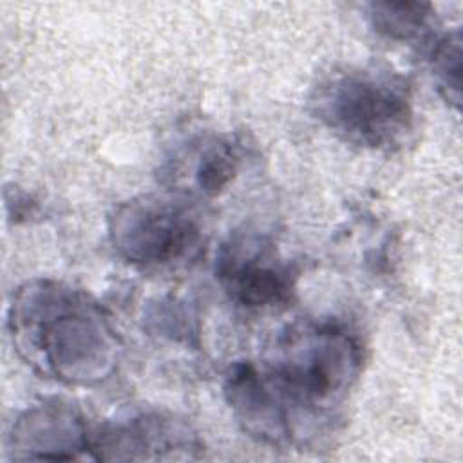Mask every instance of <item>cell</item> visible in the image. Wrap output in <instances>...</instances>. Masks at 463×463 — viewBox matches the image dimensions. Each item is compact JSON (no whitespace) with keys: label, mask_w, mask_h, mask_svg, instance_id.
I'll list each match as a JSON object with an SVG mask.
<instances>
[{"label":"cell","mask_w":463,"mask_h":463,"mask_svg":"<svg viewBox=\"0 0 463 463\" xmlns=\"http://www.w3.org/2000/svg\"><path fill=\"white\" fill-rule=\"evenodd\" d=\"M362 364L358 342L333 324L291 329L264 369L237 365L226 394L244 429L264 441L297 443L311 420L326 416L353 387Z\"/></svg>","instance_id":"1"},{"label":"cell","mask_w":463,"mask_h":463,"mask_svg":"<svg viewBox=\"0 0 463 463\" xmlns=\"http://www.w3.org/2000/svg\"><path fill=\"white\" fill-rule=\"evenodd\" d=\"M9 331L20 356L63 383L92 385L112 374L119 342L103 309L54 280H31L9 306Z\"/></svg>","instance_id":"2"},{"label":"cell","mask_w":463,"mask_h":463,"mask_svg":"<svg viewBox=\"0 0 463 463\" xmlns=\"http://www.w3.org/2000/svg\"><path fill=\"white\" fill-rule=\"evenodd\" d=\"M315 116L347 143L391 150L412 128V99L405 81L389 71L344 67L313 89Z\"/></svg>","instance_id":"3"},{"label":"cell","mask_w":463,"mask_h":463,"mask_svg":"<svg viewBox=\"0 0 463 463\" xmlns=\"http://www.w3.org/2000/svg\"><path fill=\"white\" fill-rule=\"evenodd\" d=\"M190 210L170 197L141 195L123 203L110 219V241L132 264L159 266L183 257L197 239Z\"/></svg>","instance_id":"4"},{"label":"cell","mask_w":463,"mask_h":463,"mask_svg":"<svg viewBox=\"0 0 463 463\" xmlns=\"http://www.w3.org/2000/svg\"><path fill=\"white\" fill-rule=\"evenodd\" d=\"M219 277L232 298L250 307L284 304L293 289L288 266L255 239H239L224 246Z\"/></svg>","instance_id":"5"},{"label":"cell","mask_w":463,"mask_h":463,"mask_svg":"<svg viewBox=\"0 0 463 463\" xmlns=\"http://www.w3.org/2000/svg\"><path fill=\"white\" fill-rule=\"evenodd\" d=\"M90 436L92 430L71 409L42 403L13 423L9 452L14 459H76L90 452Z\"/></svg>","instance_id":"6"},{"label":"cell","mask_w":463,"mask_h":463,"mask_svg":"<svg viewBox=\"0 0 463 463\" xmlns=\"http://www.w3.org/2000/svg\"><path fill=\"white\" fill-rule=\"evenodd\" d=\"M197 447L190 429L163 416H139L128 423L94 430L90 454L96 459H150L188 452Z\"/></svg>","instance_id":"7"},{"label":"cell","mask_w":463,"mask_h":463,"mask_svg":"<svg viewBox=\"0 0 463 463\" xmlns=\"http://www.w3.org/2000/svg\"><path fill=\"white\" fill-rule=\"evenodd\" d=\"M432 7L421 2H373L369 18L373 27L392 40H412L427 33Z\"/></svg>","instance_id":"8"},{"label":"cell","mask_w":463,"mask_h":463,"mask_svg":"<svg viewBox=\"0 0 463 463\" xmlns=\"http://www.w3.org/2000/svg\"><path fill=\"white\" fill-rule=\"evenodd\" d=\"M430 65L447 101L458 105L461 78V36L458 29L434 38L430 45Z\"/></svg>","instance_id":"9"},{"label":"cell","mask_w":463,"mask_h":463,"mask_svg":"<svg viewBox=\"0 0 463 463\" xmlns=\"http://www.w3.org/2000/svg\"><path fill=\"white\" fill-rule=\"evenodd\" d=\"M239 163V154L235 145L232 143H215L208 146L199 157V165L195 170V181L201 192L217 194L222 186H226Z\"/></svg>","instance_id":"10"}]
</instances>
